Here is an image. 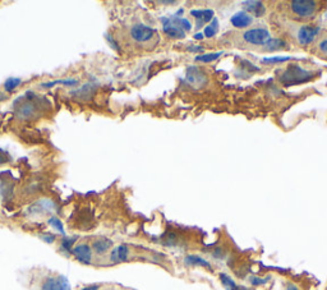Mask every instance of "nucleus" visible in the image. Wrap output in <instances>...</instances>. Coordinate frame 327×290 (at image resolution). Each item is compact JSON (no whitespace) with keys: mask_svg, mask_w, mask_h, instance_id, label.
Listing matches in <instances>:
<instances>
[{"mask_svg":"<svg viewBox=\"0 0 327 290\" xmlns=\"http://www.w3.org/2000/svg\"><path fill=\"white\" fill-rule=\"evenodd\" d=\"M313 78V74L308 70L303 69L299 65H290L286 68L280 75V82L284 86H294V85H301V83L308 82Z\"/></svg>","mask_w":327,"mask_h":290,"instance_id":"nucleus-1","label":"nucleus"},{"mask_svg":"<svg viewBox=\"0 0 327 290\" xmlns=\"http://www.w3.org/2000/svg\"><path fill=\"white\" fill-rule=\"evenodd\" d=\"M291 13L301 19H309L318 11V3L314 0H293L289 3Z\"/></svg>","mask_w":327,"mask_h":290,"instance_id":"nucleus-2","label":"nucleus"},{"mask_svg":"<svg viewBox=\"0 0 327 290\" xmlns=\"http://www.w3.org/2000/svg\"><path fill=\"white\" fill-rule=\"evenodd\" d=\"M243 40L247 44L251 45H260V46H263L268 40L271 39V35L268 32V30L262 29V27H258V29H251L247 30V31L243 34Z\"/></svg>","mask_w":327,"mask_h":290,"instance_id":"nucleus-3","label":"nucleus"},{"mask_svg":"<svg viewBox=\"0 0 327 290\" xmlns=\"http://www.w3.org/2000/svg\"><path fill=\"white\" fill-rule=\"evenodd\" d=\"M155 36V30L148 26H145V24H135V26H133L130 29V37H132L133 41L138 42V44L150 42Z\"/></svg>","mask_w":327,"mask_h":290,"instance_id":"nucleus-4","label":"nucleus"},{"mask_svg":"<svg viewBox=\"0 0 327 290\" xmlns=\"http://www.w3.org/2000/svg\"><path fill=\"white\" fill-rule=\"evenodd\" d=\"M40 290H72L69 281L65 276L62 275H55L49 276L42 281Z\"/></svg>","mask_w":327,"mask_h":290,"instance_id":"nucleus-5","label":"nucleus"},{"mask_svg":"<svg viewBox=\"0 0 327 290\" xmlns=\"http://www.w3.org/2000/svg\"><path fill=\"white\" fill-rule=\"evenodd\" d=\"M321 29L317 26H302L296 32V40L301 45H309L314 41Z\"/></svg>","mask_w":327,"mask_h":290,"instance_id":"nucleus-6","label":"nucleus"},{"mask_svg":"<svg viewBox=\"0 0 327 290\" xmlns=\"http://www.w3.org/2000/svg\"><path fill=\"white\" fill-rule=\"evenodd\" d=\"M72 253H73V256H74L78 261L82 262V263H85V265L91 263L92 249L89 244H86V243L78 244V246H75L74 248L72 249Z\"/></svg>","mask_w":327,"mask_h":290,"instance_id":"nucleus-7","label":"nucleus"},{"mask_svg":"<svg viewBox=\"0 0 327 290\" xmlns=\"http://www.w3.org/2000/svg\"><path fill=\"white\" fill-rule=\"evenodd\" d=\"M244 12H247L248 14L255 17H262L266 12V7L262 2H257V0H252V2H243Z\"/></svg>","mask_w":327,"mask_h":290,"instance_id":"nucleus-8","label":"nucleus"},{"mask_svg":"<svg viewBox=\"0 0 327 290\" xmlns=\"http://www.w3.org/2000/svg\"><path fill=\"white\" fill-rule=\"evenodd\" d=\"M230 22H231V24L235 27V29H246V27H248L252 24L253 17L251 16V14H248L247 12L240 11L231 17Z\"/></svg>","mask_w":327,"mask_h":290,"instance_id":"nucleus-9","label":"nucleus"},{"mask_svg":"<svg viewBox=\"0 0 327 290\" xmlns=\"http://www.w3.org/2000/svg\"><path fill=\"white\" fill-rule=\"evenodd\" d=\"M190 14L196 18V29L200 30L203 24L213 18L215 13H213L212 9H196V11L190 12Z\"/></svg>","mask_w":327,"mask_h":290,"instance_id":"nucleus-10","label":"nucleus"},{"mask_svg":"<svg viewBox=\"0 0 327 290\" xmlns=\"http://www.w3.org/2000/svg\"><path fill=\"white\" fill-rule=\"evenodd\" d=\"M164 23V32L170 37V39H184L185 32L182 29H179L175 24L170 23L169 18H161Z\"/></svg>","mask_w":327,"mask_h":290,"instance_id":"nucleus-11","label":"nucleus"},{"mask_svg":"<svg viewBox=\"0 0 327 290\" xmlns=\"http://www.w3.org/2000/svg\"><path fill=\"white\" fill-rule=\"evenodd\" d=\"M128 256H129V248H128L125 244H122V246L117 247L112 251V254H110V259L115 263L118 262H125L128 259Z\"/></svg>","mask_w":327,"mask_h":290,"instance_id":"nucleus-12","label":"nucleus"},{"mask_svg":"<svg viewBox=\"0 0 327 290\" xmlns=\"http://www.w3.org/2000/svg\"><path fill=\"white\" fill-rule=\"evenodd\" d=\"M184 263L185 266H198V267H203V269L207 270H212V266L208 261H206L205 258L200 256H196V254H188L187 257L184 258Z\"/></svg>","mask_w":327,"mask_h":290,"instance_id":"nucleus-13","label":"nucleus"},{"mask_svg":"<svg viewBox=\"0 0 327 290\" xmlns=\"http://www.w3.org/2000/svg\"><path fill=\"white\" fill-rule=\"evenodd\" d=\"M55 210V205L52 201H49V200H42V201H39V202L35 203L34 206H32L31 208H30V211H31L32 214H45V213H51V211Z\"/></svg>","mask_w":327,"mask_h":290,"instance_id":"nucleus-14","label":"nucleus"},{"mask_svg":"<svg viewBox=\"0 0 327 290\" xmlns=\"http://www.w3.org/2000/svg\"><path fill=\"white\" fill-rule=\"evenodd\" d=\"M187 78L190 85L201 86L206 81V75L196 67H189L187 72Z\"/></svg>","mask_w":327,"mask_h":290,"instance_id":"nucleus-15","label":"nucleus"},{"mask_svg":"<svg viewBox=\"0 0 327 290\" xmlns=\"http://www.w3.org/2000/svg\"><path fill=\"white\" fill-rule=\"evenodd\" d=\"M113 247V241L107 238H99L92 243V249L97 254H105Z\"/></svg>","mask_w":327,"mask_h":290,"instance_id":"nucleus-16","label":"nucleus"},{"mask_svg":"<svg viewBox=\"0 0 327 290\" xmlns=\"http://www.w3.org/2000/svg\"><path fill=\"white\" fill-rule=\"evenodd\" d=\"M219 279H220L221 284H223V286L225 287L226 290H250L247 289V287L239 286V285L236 284L228 274H225V272H221V274L219 275Z\"/></svg>","mask_w":327,"mask_h":290,"instance_id":"nucleus-17","label":"nucleus"},{"mask_svg":"<svg viewBox=\"0 0 327 290\" xmlns=\"http://www.w3.org/2000/svg\"><path fill=\"white\" fill-rule=\"evenodd\" d=\"M286 46H288V44H286L284 40L272 39V37H271V39L268 40L265 45H263V47H265V51H276V50L284 49V47H286Z\"/></svg>","mask_w":327,"mask_h":290,"instance_id":"nucleus-18","label":"nucleus"},{"mask_svg":"<svg viewBox=\"0 0 327 290\" xmlns=\"http://www.w3.org/2000/svg\"><path fill=\"white\" fill-rule=\"evenodd\" d=\"M95 90H96V88H95V86L92 85V83H87V85H85L84 87L79 88V90L73 91L72 95L78 96L79 99H90L92 95V92H94Z\"/></svg>","mask_w":327,"mask_h":290,"instance_id":"nucleus-19","label":"nucleus"},{"mask_svg":"<svg viewBox=\"0 0 327 290\" xmlns=\"http://www.w3.org/2000/svg\"><path fill=\"white\" fill-rule=\"evenodd\" d=\"M35 105L31 104V102H24L23 105H21L18 109V113H19V117L22 118H31L34 117L35 114Z\"/></svg>","mask_w":327,"mask_h":290,"instance_id":"nucleus-20","label":"nucleus"},{"mask_svg":"<svg viewBox=\"0 0 327 290\" xmlns=\"http://www.w3.org/2000/svg\"><path fill=\"white\" fill-rule=\"evenodd\" d=\"M170 23L175 24V26H178L179 29H182L183 31H190L192 30V23H190L188 19L185 18H179V17H172V18H169Z\"/></svg>","mask_w":327,"mask_h":290,"instance_id":"nucleus-21","label":"nucleus"},{"mask_svg":"<svg viewBox=\"0 0 327 290\" xmlns=\"http://www.w3.org/2000/svg\"><path fill=\"white\" fill-rule=\"evenodd\" d=\"M219 31V21L216 17H213L212 22L210 24H207V27L205 29V36L206 37H213Z\"/></svg>","mask_w":327,"mask_h":290,"instance_id":"nucleus-22","label":"nucleus"},{"mask_svg":"<svg viewBox=\"0 0 327 290\" xmlns=\"http://www.w3.org/2000/svg\"><path fill=\"white\" fill-rule=\"evenodd\" d=\"M221 55H223V52H211V54H203V55H198L197 58H196V60L197 62H201V63H211L213 62V60H216L217 58H220Z\"/></svg>","mask_w":327,"mask_h":290,"instance_id":"nucleus-23","label":"nucleus"},{"mask_svg":"<svg viewBox=\"0 0 327 290\" xmlns=\"http://www.w3.org/2000/svg\"><path fill=\"white\" fill-rule=\"evenodd\" d=\"M58 83H62V85H65V86H75L78 83V81L72 80V78H68V80H58V81H54V82L42 83L41 87H54V86L58 85Z\"/></svg>","mask_w":327,"mask_h":290,"instance_id":"nucleus-24","label":"nucleus"},{"mask_svg":"<svg viewBox=\"0 0 327 290\" xmlns=\"http://www.w3.org/2000/svg\"><path fill=\"white\" fill-rule=\"evenodd\" d=\"M21 83V78H8V80L6 81V83H4V88H6V91H13L14 88L18 87Z\"/></svg>","mask_w":327,"mask_h":290,"instance_id":"nucleus-25","label":"nucleus"},{"mask_svg":"<svg viewBox=\"0 0 327 290\" xmlns=\"http://www.w3.org/2000/svg\"><path fill=\"white\" fill-rule=\"evenodd\" d=\"M49 224H50V225H51V228L55 229V230H58V231H59V233H62V234H65L64 226H63L62 221H60L58 218H55V216H52V218H50V219H49Z\"/></svg>","mask_w":327,"mask_h":290,"instance_id":"nucleus-26","label":"nucleus"},{"mask_svg":"<svg viewBox=\"0 0 327 290\" xmlns=\"http://www.w3.org/2000/svg\"><path fill=\"white\" fill-rule=\"evenodd\" d=\"M178 242H179V239H178L177 234L169 233L167 235V238H165V241H164V244H165V246H169V247H174V246H177Z\"/></svg>","mask_w":327,"mask_h":290,"instance_id":"nucleus-27","label":"nucleus"},{"mask_svg":"<svg viewBox=\"0 0 327 290\" xmlns=\"http://www.w3.org/2000/svg\"><path fill=\"white\" fill-rule=\"evenodd\" d=\"M290 57H275V58H266V59L262 60V63L265 64H275V63H284L290 60Z\"/></svg>","mask_w":327,"mask_h":290,"instance_id":"nucleus-28","label":"nucleus"},{"mask_svg":"<svg viewBox=\"0 0 327 290\" xmlns=\"http://www.w3.org/2000/svg\"><path fill=\"white\" fill-rule=\"evenodd\" d=\"M75 238L73 239H63L62 242V251H65V252H72V246L73 243H74Z\"/></svg>","mask_w":327,"mask_h":290,"instance_id":"nucleus-29","label":"nucleus"},{"mask_svg":"<svg viewBox=\"0 0 327 290\" xmlns=\"http://www.w3.org/2000/svg\"><path fill=\"white\" fill-rule=\"evenodd\" d=\"M270 279H271L270 276H268V277H263V279H261V277L252 276V277H250V282H251V284H252V285H256V286H258V285L266 284V282H267Z\"/></svg>","mask_w":327,"mask_h":290,"instance_id":"nucleus-30","label":"nucleus"},{"mask_svg":"<svg viewBox=\"0 0 327 290\" xmlns=\"http://www.w3.org/2000/svg\"><path fill=\"white\" fill-rule=\"evenodd\" d=\"M318 50L321 51L322 55L327 57V37H324L318 42Z\"/></svg>","mask_w":327,"mask_h":290,"instance_id":"nucleus-31","label":"nucleus"},{"mask_svg":"<svg viewBox=\"0 0 327 290\" xmlns=\"http://www.w3.org/2000/svg\"><path fill=\"white\" fill-rule=\"evenodd\" d=\"M42 241H45L46 243H52L55 241V235H51V234H46V235H41Z\"/></svg>","mask_w":327,"mask_h":290,"instance_id":"nucleus-32","label":"nucleus"},{"mask_svg":"<svg viewBox=\"0 0 327 290\" xmlns=\"http://www.w3.org/2000/svg\"><path fill=\"white\" fill-rule=\"evenodd\" d=\"M106 40H107V41H109V42H110V45H112V46H113V47H114V49H115V50H119V46H118V45H117V42H115V41H114V40H113V39H112V36H109V35H106Z\"/></svg>","mask_w":327,"mask_h":290,"instance_id":"nucleus-33","label":"nucleus"},{"mask_svg":"<svg viewBox=\"0 0 327 290\" xmlns=\"http://www.w3.org/2000/svg\"><path fill=\"white\" fill-rule=\"evenodd\" d=\"M285 290H301L298 286H296L295 284H293V282H288V285H286Z\"/></svg>","mask_w":327,"mask_h":290,"instance_id":"nucleus-34","label":"nucleus"},{"mask_svg":"<svg viewBox=\"0 0 327 290\" xmlns=\"http://www.w3.org/2000/svg\"><path fill=\"white\" fill-rule=\"evenodd\" d=\"M216 253H213V257H216V258H223V256H224V253H223V251H221L220 248H217L216 249Z\"/></svg>","mask_w":327,"mask_h":290,"instance_id":"nucleus-35","label":"nucleus"},{"mask_svg":"<svg viewBox=\"0 0 327 290\" xmlns=\"http://www.w3.org/2000/svg\"><path fill=\"white\" fill-rule=\"evenodd\" d=\"M100 289V285H89V286L84 287L82 290H99Z\"/></svg>","mask_w":327,"mask_h":290,"instance_id":"nucleus-36","label":"nucleus"},{"mask_svg":"<svg viewBox=\"0 0 327 290\" xmlns=\"http://www.w3.org/2000/svg\"><path fill=\"white\" fill-rule=\"evenodd\" d=\"M189 51H203V47H201V46H192V47H189Z\"/></svg>","mask_w":327,"mask_h":290,"instance_id":"nucleus-37","label":"nucleus"},{"mask_svg":"<svg viewBox=\"0 0 327 290\" xmlns=\"http://www.w3.org/2000/svg\"><path fill=\"white\" fill-rule=\"evenodd\" d=\"M195 39L196 40H202L203 39V35L202 34H196L195 35Z\"/></svg>","mask_w":327,"mask_h":290,"instance_id":"nucleus-38","label":"nucleus"}]
</instances>
